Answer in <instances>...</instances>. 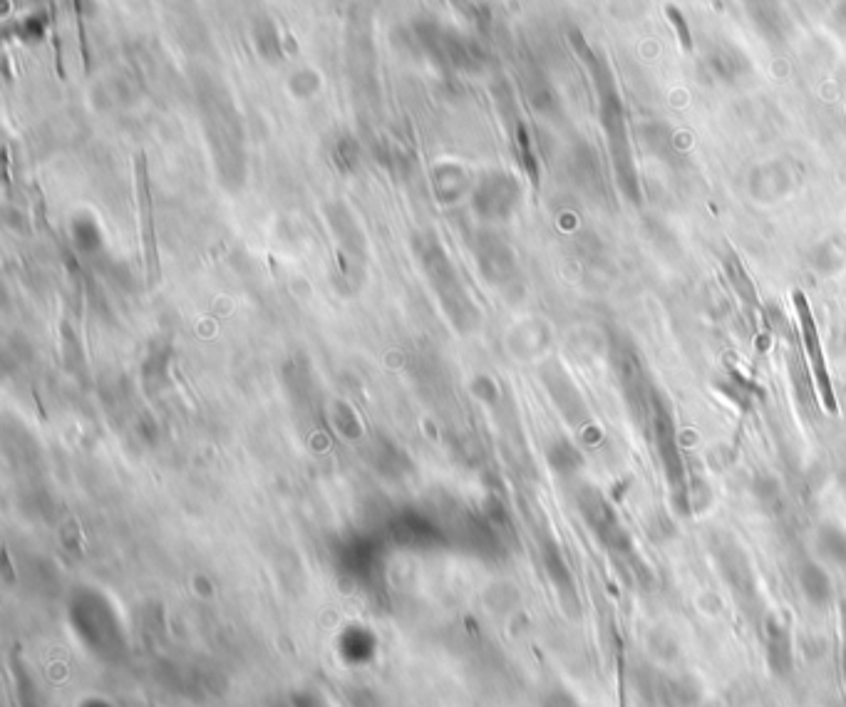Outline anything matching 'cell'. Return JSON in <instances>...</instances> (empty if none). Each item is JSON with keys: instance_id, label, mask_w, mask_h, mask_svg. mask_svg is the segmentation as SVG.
<instances>
[{"instance_id": "1", "label": "cell", "mask_w": 846, "mask_h": 707, "mask_svg": "<svg viewBox=\"0 0 846 707\" xmlns=\"http://www.w3.org/2000/svg\"><path fill=\"white\" fill-rule=\"evenodd\" d=\"M571 45H574V53L579 55L581 63L586 65L588 75H591L593 80V87H596L598 122H601L603 134H606L608 154H611L613 179H616L618 192L626 196L631 204L638 206L643 201L641 177H638L636 152H633L631 132H628L626 105H623L616 75H613L608 60L588 45V40L579 33V30L571 33Z\"/></svg>"}, {"instance_id": "2", "label": "cell", "mask_w": 846, "mask_h": 707, "mask_svg": "<svg viewBox=\"0 0 846 707\" xmlns=\"http://www.w3.org/2000/svg\"><path fill=\"white\" fill-rule=\"evenodd\" d=\"M646 432L651 435L655 454H658V462L660 467H663L673 509L680 516H690L693 514V489H690L688 464H685L683 447H680L673 407H670L668 397L660 390H655L653 395L651 422H648Z\"/></svg>"}, {"instance_id": "3", "label": "cell", "mask_w": 846, "mask_h": 707, "mask_svg": "<svg viewBox=\"0 0 846 707\" xmlns=\"http://www.w3.org/2000/svg\"><path fill=\"white\" fill-rule=\"evenodd\" d=\"M579 507L586 524L591 526L593 536L598 539V544L611 554L616 566H621V569L631 576L648 574L641 556H638L631 534H628V529L623 526L621 516H618L616 509L611 507V502H608L598 489L586 487L584 492L579 494Z\"/></svg>"}, {"instance_id": "4", "label": "cell", "mask_w": 846, "mask_h": 707, "mask_svg": "<svg viewBox=\"0 0 846 707\" xmlns=\"http://www.w3.org/2000/svg\"><path fill=\"white\" fill-rule=\"evenodd\" d=\"M611 363L633 422L646 432L648 422H651L653 395L658 387L653 385L651 375H648V365L641 350L628 335L616 333L611 338Z\"/></svg>"}, {"instance_id": "5", "label": "cell", "mask_w": 846, "mask_h": 707, "mask_svg": "<svg viewBox=\"0 0 846 707\" xmlns=\"http://www.w3.org/2000/svg\"><path fill=\"white\" fill-rule=\"evenodd\" d=\"M710 549H713V559L717 564V571H720L722 581L730 586V591L735 593L737 601L747 608L755 606L757 579H755V571H752L750 566V559H747V554L742 551V546L737 544L735 539H730V536L720 534L715 536Z\"/></svg>"}, {"instance_id": "6", "label": "cell", "mask_w": 846, "mask_h": 707, "mask_svg": "<svg viewBox=\"0 0 846 707\" xmlns=\"http://www.w3.org/2000/svg\"><path fill=\"white\" fill-rule=\"evenodd\" d=\"M792 301H794V311H797L799 335H802L804 353H807L809 365H812V375H814V383H817L819 397H822L827 412L837 415L839 405H837V397H834L832 375H829L827 358H824V350H822V338H819L817 321H814V316H812V308H809L807 298H804L802 291H794Z\"/></svg>"}, {"instance_id": "7", "label": "cell", "mask_w": 846, "mask_h": 707, "mask_svg": "<svg viewBox=\"0 0 846 707\" xmlns=\"http://www.w3.org/2000/svg\"><path fill=\"white\" fill-rule=\"evenodd\" d=\"M700 67H703L705 77L710 82L727 87L740 85L752 72L750 58L735 43L722 38L708 43V48L703 50V58H700Z\"/></svg>"}, {"instance_id": "8", "label": "cell", "mask_w": 846, "mask_h": 707, "mask_svg": "<svg viewBox=\"0 0 846 707\" xmlns=\"http://www.w3.org/2000/svg\"><path fill=\"white\" fill-rule=\"evenodd\" d=\"M742 10H745L747 20L755 28V33L760 35L765 43L780 45L787 43L792 38L794 23L789 18V10L784 5V0H740Z\"/></svg>"}, {"instance_id": "9", "label": "cell", "mask_w": 846, "mask_h": 707, "mask_svg": "<svg viewBox=\"0 0 846 707\" xmlns=\"http://www.w3.org/2000/svg\"><path fill=\"white\" fill-rule=\"evenodd\" d=\"M762 645H765L767 668L777 678H787L794 670V643L787 621L780 616H767L762 626Z\"/></svg>"}, {"instance_id": "10", "label": "cell", "mask_w": 846, "mask_h": 707, "mask_svg": "<svg viewBox=\"0 0 846 707\" xmlns=\"http://www.w3.org/2000/svg\"><path fill=\"white\" fill-rule=\"evenodd\" d=\"M789 189H792V177H789V169L784 167L782 162L760 164V167L750 174V194L755 196L757 201H767V204H770V201L787 196Z\"/></svg>"}, {"instance_id": "11", "label": "cell", "mask_w": 846, "mask_h": 707, "mask_svg": "<svg viewBox=\"0 0 846 707\" xmlns=\"http://www.w3.org/2000/svg\"><path fill=\"white\" fill-rule=\"evenodd\" d=\"M797 583H799L802 596L807 598V603H812L814 608H824L832 603V596H834L832 579H829L824 566L817 564V561H804V564L799 566Z\"/></svg>"}, {"instance_id": "12", "label": "cell", "mask_w": 846, "mask_h": 707, "mask_svg": "<svg viewBox=\"0 0 846 707\" xmlns=\"http://www.w3.org/2000/svg\"><path fill=\"white\" fill-rule=\"evenodd\" d=\"M814 546H817V554L822 556L824 561L834 566H844L846 569V529L839 524H822L817 529V539H814Z\"/></svg>"}, {"instance_id": "13", "label": "cell", "mask_w": 846, "mask_h": 707, "mask_svg": "<svg viewBox=\"0 0 846 707\" xmlns=\"http://www.w3.org/2000/svg\"><path fill=\"white\" fill-rule=\"evenodd\" d=\"M665 18H668L670 28H673L680 48L693 50V45H695L693 43V30H690V23H688V18H685L683 10H680L678 5H665Z\"/></svg>"}, {"instance_id": "14", "label": "cell", "mask_w": 846, "mask_h": 707, "mask_svg": "<svg viewBox=\"0 0 846 707\" xmlns=\"http://www.w3.org/2000/svg\"><path fill=\"white\" fill-rule=\"evenodd\" d=\"M551 462H554L556 469L571 474V472H576V469H581V464H584V457H581V452L576 450L571 442H559V445H556V450L551 452Z\"/></svg>"}, {"instance_id": "15", "label": "cell", "mask_w": 846, "mask_h": 707, "mask_svg": "<svg viewBox=\"0 0 846 707\" xmlns=\"http://www.w3.org/2000/svg\"><path fill=\"white\" fill-rule=\"evenodd\" d=\"M829 23L839 35L846 38V0H832L829 5Z\"/></svg>"}, {"instance_id": "16", "label": "cell", "mask_w": 846, "mask_h": 707, "mask_svg": "<svg viewBox=\"0 0 846 707\" xmlns=\"http://www.w3.org/2000/svg\"><path fill=\"white\" fill-rule=\"evenodd\" d=\"M546 707H579V703H576L574 695H569L566 690H556V693H551L549 700H546Z\"/></svg>"}, {"instance_id": "17", "label": "cell", "mask_w": 846, "mask_h": 707, "mask_svg": "<svg viewBox=\"0 0 846 707\" xmlns=\"http://www.w3.org/2000/svg\"><path fill=\"white\" fill-rule=\"evenodd\" d=\"M839 621H842V675L846 685V601L839 606Z\"/></svg>"}]
</instances>
